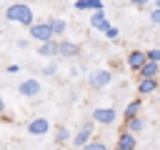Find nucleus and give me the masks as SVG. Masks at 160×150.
Returning a JSON list of instances; mask_svg holds the SVG:
<instances>
[{
    "label": "nucleus",
    "mask_w": 160,
    "mask_h": 150,
    "mask_svg": "<svg viewBox=\"0 0 160 150\" xmlns=\"http://www.w3.org/2000/svg\"><path fill=\"white\" fill-rule=\"evenodd\" d=\"M5 20L8 22H18L22 28H30L35 22V12H32V8L28 2H12V5L5 8Z\"/></svg>",
    "instance_id": "1"
},
{
    "label": "nucleus",
    "mask_w": 160,
    "mask_h": 150,
    "mask_svg": "<svg viewBox=\"0 0 160 150\" xmlns=\"http://www.w3.org/2000/svg\"><path fill=\"white\" fill-rule=\"evenodd\" d=\"M95 125H98V122H95L92 118H90V120H85V122H82V125L78 128V132L72 135V140H70V145H72L75 150H82V148H85V145H88V142L92 140V132H95Z\"/></svg>",
    "instance_id": "2"
},
{
    "label": "nucleus",
    "mask_w": 160,
    "mask_h": 150,
    "mask_svg": "<svg viewBox=\"0 0 160 150\" xmlns=\"http://www.w3.org/2000/svg\"><path fill=\"white\" fill-rule=\"evenodd\" d=\"M90 118H92L98 125L108 128V125H115V120H118V110L110 108V105H100V108H95V110L90 112Z\"/></svg>",
    "instance_id": "3"
},
{
    "label": "nucleus",
    "mask_w": 160,
    "mask_h": 150,
    "mask_svg": "<svg viewBox=\"0 0 160 150\" xmlns=\"http://www.w3.org/2000/svg\"><path fill=\"white\" fill-rule=\"evenodd\" d=\"M110 82H112V72L105 70V68H98V70H92V72L88 75V85H90L92 90H105Z\"/></svg>",
    "instance_id": "4"
},
{
    "label": "nucleus",
    "mask_w": 160,
    "mask_h": 150,
    "mask_svg": "<svg viewBox=\"0 0 160 150\" xmlns=\"http://www.w3.org/2000/svg\"><path fill=\"white\" fill-rule=\"evenodd\" d=\"M28 30H30V38H32L35 42H48V40L55 38L52 30H50V25H48V20H35Z\"/></svg>",
    "instance_id": "5"
},
{
    "label": "nucleus",
    "mask_w": 160,
    "mask_h": 150,
    "mask_svg": "<svg viewBox=\"0 0 160 150\" xmlns=\"http://www.w3.org/2000/svg\"><path fill=\"white\" fill-rule=\"evenodd\" d=\"M18 92L22 98H38L42 92V85H40L38 78H25L22 82H18Z\"/></svg>",
    "instance_id": "6"
},
{
    "label": "nucleus",
    "mask_w": 160,
    "mask_h": 150,
    "mask_svg": "<svg viewBox=\"0 0 160 150\" xmlns=\"http://www.w3.org/2000/svg\"><path fill=\"white\" fill-rule=\"evenodd\" d=\"M78 55H80V45H78V42L65 40V38H60V40H58V58L70 60V58H78Z\"/></svg>",
    "instance_id": "7"
},
{
    "label": "nucleus",
    "mask_w": 160,
    "mask_h": 150,
    "mask_svg": "<svg viewBox=\"0 0 160 150\" xmlns=\"http://www.w3.org/2000/svg\"><path fill=\"white\" fill-rule=\"evenodd\" d=\"M138 95H152L158 88H160V78H138Z\"/></svg>",
    "instance_id": "8"
},
{
    "label": "nucleus",
    "mask_w": 160,
    "mask_h": 150,
    "mask_svg": "<svg viewBox=\"0 0 160 150\" xmlns=\"http://www.w3.org/2000/svg\"><path fill=\"white\" fill-rule=\"evenodd\" d=\"M118 148H120V150H138V135L122 128V130L118 132Z\"/></svg>",
    "instance_id": "9"
},
{
    "label": "nucleus",
    "mask_w": 160,
    "mask_h": 150,
    "mask_svg": "<svg viewBox=\"0 0 160 150\" xmlns=\"http://www.w3.org/2000/svg\"><path fill=\"white\" fill-rule=\"evenodd\" d=\"M148 62V55H145V50H130L128 52V60H125V65L132 70V72H138L142 65Z\"/></svg>",
    "instance_id": "10"
},
{
    "label": "nucleus",
    "mask_w": 160,
    "mask_h": 150,
    "mask_svg": "<svg viewBox=\"0 0 160 150\" xmlns=\"http://www.w3.org/2000/svg\"><path fill=\"white\" fill-rule=\"evenodd\" d=\"M25 128L30 135H45V132H50V120L48 118H32Z\"/></svg>",
    "instance_id": "11"
},
{
    "label": "nucleus",
    "mask_w": 160,
    "mask_h": 150,
    "mask_svg": "<svg viewBox=\"0 0 160 150\" xmlns=\"http://www.w3.org/2000/svg\"><path fill=\"white\" fill-rule=\"evenodd\" d=\"M90 28H92V30H100V32H105V30L110 28V20H108L105 10H92V15H90Z\"/></svg>",
    "instance_id": "12"
},
{
    "label": "nucleus",
    "mask_w": 160,
    "mask_h": 150,
    "mask_svg": "<svg viewBox=\"0 0 160 150\" xmlns=\"http://www.w3.org/2000/svg\"><path fill=\"white\" fill-rule=\"evenodd\" d=\"M35 50H38L40 58H50V60L58 58V38H52V40H48V42H40Z\"/></svg>",
    "instance_id": "13"
},
{
    "label": "nucleus",
    "mask_w": 160,
    "mask_h": 150,
    "mask_svg": "<svg viewBox=\"0 0 160 150\" xmlns=\"http://www.w3.org/2000/svg\"><path fill=\"white\" fill-rule=\"evenodd\" d=\"M140 110H142V98L138 95L135 100H130V102L125 105V110H122V120H130V118H138V115H140Z\"/></svg>",
    "instance_id": "14"
},
{
    "label": "nucleus",
    "mask_w": 160,
    "mask_h": 150,
    "mask_svg": "<svg viewBox=\"0 0 160 150\" xmlns=\"http://www.w3.org/2000/svg\"><path fill=\"white\" fill-rule=\"evenodd\" d=\"M138 78H160V62L148 60V62L138 70Z\"/></svg>",
    "instance_id": "15"
},
{
    "label": "nucleus",
    "mask_w": 160,
    "mask_h": 150,
    "mask_svg": "<svg viewBox=\"0 0 160 150\" xmlns=\"http://www.w3.org/2000/svg\"><path fill=\"white\" fill-rule=\"evenodd\" d=\"M48 25H50V30H52V35H55L58 40H60V38L65 35V30H68V22H65L62 18H50Z\"/></svg>",
    "instance_id": "16"
},
{
    "label": "nucleus",
    "mask_w": 160,
    "mask_h": 150,
    "mask_svg": "<svg viewBox=\"0 0 160 150\" xmlns=\"http://www.w3.org/2000/svg\"><path fill=\"white\" fill-rule=\"evenodd\" d=\"M145 125H148V122H145V118H142V115H138V118H130V120H125V125H122V128L138 135V132H142V130H145Z\"/></svg>",
    "instance_id": "17"
},
{
    "label": "nucleus",
    "mask_w": 160,
    "mask_h": 150,
    "mask_svg": "<svg viewBox=\"0 0 160 150\" xmlns=\"http://www.w3.org/2000/svg\"><path fill=\"white\" fill-rule=\"evenodd\" d=\"M70 140H72V138H70V130L60 125V128L55 130V145H68Z\"/></svg>",
    "instance_id": "18"
},
{
    "label": "nucleus",
    "mask_w": 160,
    "mask_h": 150,
    "mask_svg": "<svg viewBox=\"0 0 160 150\" xmlns=\"http://www.w3.org/2000/svg\"><path fill=\"white\" fill-rule=\"evenodd\" d=\"M82 150H110V148H108V145H105L102 140H98V138H92V140H90V142H88V145H85Z\"/></svg>",
    "instance_id": "19"
},
{
    "label": "nucleus",
    "mask_w": 160,
    "mask_h": 150,
    "mask_svg": "<svg viewBox=\"0 0 160 150\" xmlns=\"http://www.w3.org/2000/svg\"><path fill=\"white\" fill-rule=\"evenodd\" d=\"M55 72H58V65H55L52 60H50L48 65H42V70H40V75H45V78H52Z\"/></svg>",
    "instance_id": "20"
},
{
    "label": "nucleus",
    "mask_w": 160,
    "mask_h": 150,
    "mask_svg": "<svg viewBox=\"0 0 160 150\" xmlns=\"http://www.w3.org/2000/svg\"><path fill=\"white\" fill-rule=\"evenodd\" d=\"M145 55H148V60L160 62V48H150V50H145Z\"/></svg>",
    "instance_id": "21"
},
{
    "label": "nucleus",
    "mask_w": 160,
    "mask_h": 150,
    "mask_svg": "<svg viewBox=\"0 0 160 150\" xmlns=\"http://www.w3.org/2000/svg\"><path fill=\"white\" fill-rule=\"evenodd\" d=\"M118 35H120V30H118V28H112V25L105 30V38H108V40H118Z\"/></svg>",
    "instance_id": "22"
},
{
    "label": "nucleus",
    "mask_w": 160,
    "mask_h": 150,
    "mask_svg": "<svg viewBox=\"0 0 160 150\" xmlns=\"http://www.w3.org/2000/svg\"><path fill=\"white\" fill-rule=\"evenodd\" d=\"M150 22L152 25H160V8H152L150 10Z\"/></svg>",
    "instance_id": "23"
},
{
    "label": "nucleus",
    "mask_w": 160,
    "mask_h": 150,
    "mask_svg": "<svg viewBox=\"0 0 160 150\" xmlns=\"http://www.w3.org/2000/svg\"><path fill=\"white\" fill-rule=\"evenodd\" d=\"M88 10H102V0H88Z\"/></svg>",
    "instance_id": "24"
},
{
    "label": "nucleus",
    "mask_w": 160,
    "mask_h": 150,
    "mask_svg": "<svg viewBox=\"0 0 160 150\" xmlns=\"http://www.w3.org/2000/svg\"><path fill=\"white\" fill-rule=\"evenodd\" d=\"M130 5H135V8H148L150 5V0H128Z\"/></svg>",
    "instance_id": "25"
},
{
    "label": "nucleus",
    "mask_w": 160,
    "mask_h": 150,
    "mask_svg": "<svg viewBox=\"0 0 160 150\" xmlns=\"http://www.w3.org/2000/svg\"><path fill=\"white\" fill-rule=\"evenodd\" d=\"M15 45H18L20 50H25V48H30V40H25V38H20V40H15Z\"/></svg>",
    "instance_id": "26"
},
{
    "label": "nucleus",
    "mask_w": 160,
    "mask_h": 150,
    "mask_svg": "<svg viewBox=\"0 0 160 150\" xmlns=\"http://www.w3.org/2000/svg\"><path fill=\"white\" fill-rule=\"evenodd\" d=\"M75 10H88V0H75Z\"/></svg>",
    "instance_id": "27"
},
{
    "label": "nucleus",
    "mask_w": 160,
    "mask_h": 150,
    "mask_svg": "<svg viewBox=\"0 0 160 150\" xmlns=\"http://www.w3.org/2000/svg\"><path fill=\"white\" fill-rule=\"evenodd\" d=\"M18 70H20V65H8V68H5V72H10V75L18 72Z\"/></svg>",
    "instance_id": "28"
},
{
    "label": "nucleus",
    "mask_w": 160,
    "mask_h": 150,
    "mask_svg": "<svg viewBox=\"0 0 160 150\" xmlns=\"http://www.w3.org/2000/svg\"><path fill=\"white\" fill-rule=\"evenodd\" d=\"M5 112V100H2V95H0V115Z\"/></svg>",
    "instance_id": "29"
},
{
    "label": "nucleus",
    "mask_w": 160,
    "mask_h": 150,
    "mask_svg": "<svg viewBox=\"0 0 160 150\" xmlns=\"http://www.w3.org/2000/svg\"><path fill=\"white\" fill-rule=\"evenodd\" d=\"M155 8H160V0H155Z\"/></svg>",
    "instance_id": "30"
},
{
    "label": "nucleus",
    "mask_w": 160,
    "mask_h": 150,
    "mask_svg": "<svg viewBox=\"0 0 160 150\" xmlns=\"http://www.w3.org/2000/svg\"><path fill=\"white\" fill-rule=\"evenodd\" d=\"M112 150H120V148H118V145H115V148H112Z\"/></svg>",
    "instance_id": "31"
}]
</instances>
